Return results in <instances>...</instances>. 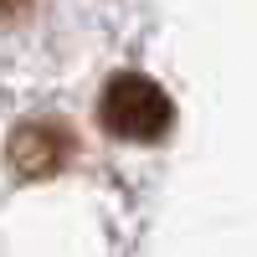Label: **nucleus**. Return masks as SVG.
<instances>
[{
	"label": "nucleus",
	"mask_w": 257,
	"mask_h": 257,
	"mask_svg": "<svg viewBox=\"0 0 257 257\" xmlns=\"http://www.w3.org/2000/svg\"><path fill=\"white\" fill-rule=\"evenodd\" d=\"M98 123L113 139L128 144H160L175 128V103L165 98V88L144 72H118L108 77V88L98 98Z\"/></svg>",
	"instance_id": "1"
},
{
	"label": "nucleus",
	"mask_w": 257,
	"mask_h": 257,
	"mask_svg": "<svg viewBox=\"0 0 257 257\" xmlns=\"http://www.w3.org/2000/svg\"><path fill=\"white\" fill-rule=\"evenodd\" d=\"M6 160H11V170H16L21 180H47V175H57V170L72 160L67 123H57V118H26L6 139Z\"/></svg>",
	"instance_id": "2"
},
{
	"label": "nucleus",
	"mask_w": 257,
	"mask_h": 257,
	"mask_svg": "<svg viewBox=\"0 0 257 257\" xmlns=\"http://www.w3.org/2000/svg\"><path fill=\"white\" fill-rule=\"evenodd\" d=\"M26 6H31V0H0V16H21Z\"/></svg>",
	"instance_id": "3"
}]
</instances>
